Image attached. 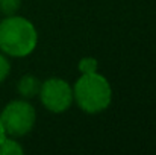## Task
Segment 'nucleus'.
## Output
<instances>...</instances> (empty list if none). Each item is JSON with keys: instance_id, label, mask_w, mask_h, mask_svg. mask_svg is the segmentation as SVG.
<instances>
[{"instance_id": "nucleus-5", "label": "nucleus", "mask_w": 156, "mask_h": 155, "mask_svg": "<svg viewBox=\"0 0 156 155\" xmlns=\"http://www.w3.org/2000/svg\"><path fill=\"white\" fill-rule=\"evenodd\" d=\"M17 88H18V93L23 98L30 99V98H35L40 93V90H41V81L37 76H34V75H26V76H23L20 79Z\"/></svg>"}, {"instance_id": "nucleus-9", "label": "nucleus", "mask_w": 156, "mask_h": 155, "mask_svg": "<svg viewBox=\"0 0 156 155\" xmlns=\"http://www.w3.org/2000/svg\"><path fill=\"white\" fill-rule=\"evenodd\" d=\"M9 70H11V64H9L8 58L0 53V82H3L6 79V76L9 75Z\"/></svg>"}, {"instance_id": "nucleus-2", "label": "nucleus", "mask_w": 156, "mask_h": 155, "mask_svg": "<svg viewBox=\"0 0 156 155\" xmlns=\"http://www.w3.org/2000/svg\"><path fill=\"white\" fill-rule=\"evenodd\" d=\"M73 99L85 113L97 114L109 106L112 101V90L108 79L97 72L82 73L74 84Z\"/></svg>"}, {"instance_id": "nucleus-3", "label": "nucleus", "mask_w": 156, "mask_h": 155, "mask_svg": "<svg viewBox=\"0 0 156 155\" xmlns=\"http://www.w3.org/2000/svg\"><path fill=\"white\" fill-rule=\"evenodd\" d=\"M6 135L23 137L32 131L37 119L35 108L26 101H12L0 113Z\"/></svg>"}, {"instance_id": "nucleus-1", "label": "nucleus", "mask_w": 156, "mask_h": 155, "mask_svg": "<svg viewBox=\"0 0 156 155\" xmlns=\"http://www.w3.org/2000/svg\"><path fill=\"white\" fill-rule=\"evenodd\" d=\"M38 43V34L32 21L18 15H6L0 21V50L9 56L21 58L32 53Z\"/></svg>"}, {"instance_id": "nucleus-4", "label": "nucleus", "mask_w": 156, "mask_h": 155, "mask_svg": "<svg viewBox=\"0 0 156 155\" xmlns=\"http://www.w3.org/2000/svg\"><path fill=\"white\" fill-rule=\"evenodd\" d=\"M38 94L43 105L52 113H64L73 102V88L61 78H50L44 81Z\"/></svg>"}, {"instance_id": "nucleus-8", "label": "nucleus", "mask_w": 156, "mask_h": 155, "mask_svg": "<svg viewBox=\"0 0 156 155\" xmlns=\"http://www.w3.org/2000/svg\"><path fill=\"white\" fill-rule=\"evenodd\" d=\"M97 59L94 58H83L80 59L79 62V72L80 73H93V72H97Z\"/></svg>"}, {"instance_id": "nucleus-10", "label": "nucleus", "mask_w": 156, "mask_h": 155, "mask_svg": "<svg viewBox=\"0 0 156 155\" xmlns=\"http://www.w3.org/2000/svg\"><path fill=\"white\" fill-rule=\"evenodd\" d=\"M6 138V132H5V128H3V123H2V119H0V143Z\"/></svg>"}, {"instance_id": "nucleus-6", "label": "nucleus", "mask_w": 156, "mask_h": 155, "mask_svg": "<svg viewBox=\"0 0 156 155\" xmlns=\"http://www.w3.org/2000/svg\"><path fill=\"white\" fill-rule=\"evenodd\" d=\"M23 152H24V149L14 138H8L6 137L0 143V155H21Z\"/></svg>"}, {"instance_id": "nucleus-7", "label": "nucleus", "mask_w": 156, "mask_h": 155, "mask_svg": "<svg viewBox=\"0 0 156 155\" xmlns=\"http://www.w3.org/2000/svg\"><path fill=\"white\" fill-rule=\"evenodd\" d=\"M21 5V0H0V12L5 15H14Z\"/></svg>"}]
</instances>
